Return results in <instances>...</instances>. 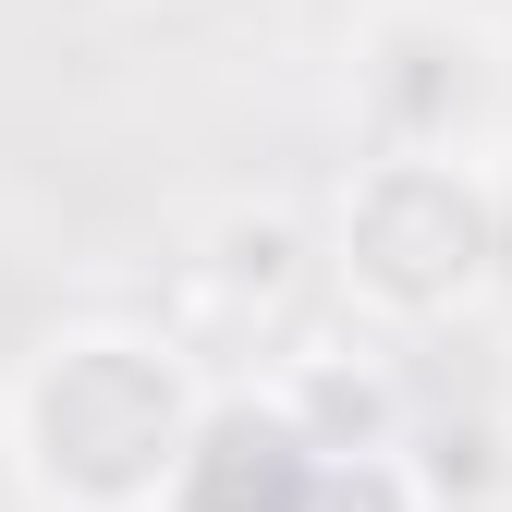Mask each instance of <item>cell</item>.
I'll return each mask as SVG.
<instances>
[{
	"instance_id": "6da1fadb",
	"label": "cell",
	"mask_w": 512,
	"mask_h": 512,
	"mask_svg": "<svg viewBox=\"0 0 512 512\" xmlns=\"http://www.w3.org/2000/svg\"><path fill=\"white\" fill-rule=\"evenodd\" d=\"M317 415L354 427V439H378V427H391V391H378V378H317Z\"/></svg>"
},
{
	"instance_id": "7a4b0ae2",
	"label": "cell",
	"mask_w": 512,
	"mask_h": 512,
	"mask_svg": "<svg viewBox=\"0 0 512 512\" xmlns=\"http://www.w3.org/2000/svg\"><path fill=\"white\" fill-rule=\"evenodd\" d=\"M488 427H439V488H488Z\"/></svg>"
}]
</instances>
